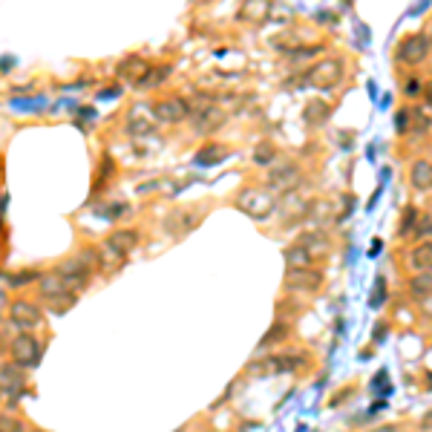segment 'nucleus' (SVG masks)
<instances>
[{"mask_svg": "<svg viewBox=\"0 0 432 432\" xmlns=\"http://www.w3.org/2000/svg\"><path fill=\"white\" fill-rule=\"evenodd\" d=\"M236 205L243 208L251 219H266V216H271L274 210H277V199H274V194L266 187H245L243 194L236 196Z\"/></svg>", "mask_w": 432, "mask_h": 432, "instance_id": "nucleus-1", "label": "nucleus"}, {"mask_svg": "<svg viewBox=\"0 0 432 432\" xmlns=\"http://www.w3.org/2000/svg\"><path fill=\"white\" fill-rule=\"evenodd\" d=\"M305 81L317 89H334L343 81V61L340 58H320L315 66L308 69Z\"/></svg>", "mask_w": 432, "mask_h": 432, "instance_id": "nucleus-2", "label": "nucleus"}, {"mask_svg": "<svg viewBox=\"0 0 432 432\" xmlns=\"http://www.w3.org/2000/svg\"><path fill=\"white\" fill-rule=\"evenodd\" d=\"M432 52V38L424 35V32H415V35H406L398 46V61L406 64V66H418L429 58Z\"/></svg>", "mask_w": 432, "mask_h": 432, "instance_id": "nucleus-3", "label": "nucleus"}, {"mask_svg": "<svg viewBox=\"0 0 432 432\" xmlns=\"http://www.w3.org/2000/svg\"><path fill=\"white\" fill-rule=\"evenodd\" d=\"M12 360H15V366H20V369H29V366H38V360H41V352H43V346H41V340L35 338V334H29V331H23V334H17V338L12 340Z\"/></svg>", "mask_w": 432, "mask_h": 432, "instance_id": "nucleus-4", "label": "nucleus"}, {"mask_svg": "<svg viewBox=\"0 0 432 432\" xmlns=\"http://www.w3.org/2000/svg\"><path fill=\"white\" fill-rule=\"evenodd\" d=\"M297 366H303V357H288V354H266L254 360V363L248 366L251 375L257 377H271V375H285V372H294Z\"/></svg>", "mask_w": 432, "mask_h": 432, "instance_id": "nucleus-5", "label": "nucleus"}, {"mask_svg": "<svg viewBox=\"0 0 432 432\" xmlns=\"http://www.w3.org/2000/svg\"><path fill=\"white\" fill-rule=\"evenodd\" d=\"M300 182V164L297 161H282V164H274L268 171V190L271 194H291Z\"/></svg>", "mask_w": 432, "mask_h": 432, "instance_id": "nucleus-6", "label": "nucleus"}, {"mask_svg": "<svg viewBox=\"0 0 432 432\" xmlns=\"http://www.w3.org/2000/svg\"><path fill=\"white\" fill-rule=\"evenodd\" d=\"M153 118L164 124H182L190 118V101L179 99V95H171V99H161L153 107Z\"/></svg>", "mask_w": 432, "mask_h": 432, "instance_id": "nucleus-7", "label": "nucleus"}, {"mask_svg": "<svg viewBox=\"0 0 432 432\" xmlns=\"http://www.w3.org/2000/svg\"><path fill=\"white\" fill-rule=\"evenodd\" d=\"M9 320L23 331H32V329L43 326V311L32 300H15L9 308Z\"/></svg>", "mask_w": 432, "mask_h": 432, "instance_id": "nucleus-8", "label": "nucleus"}, {"mask_svg": "<svg viewBox=\"0 0 432 432\" xmlns=\"http://www.w3.org/2000/svg\"><path fill=\"white\" fill-rule=\"evenodd\" d=\"M58 274L64 277V282H66V288H69L72 294L84 291V288L89 285V266H87V262H84L81 257L61 262V266H58Z\"/></svg>", "mask_w": 432, "mask_h": 432, "instance_id": "nucleus-9", "label": "nucleus"}, {"mask_svg": "<svg viewBox=\"0 0 432 432\" xmlns=\"http://www.w3.org/2000/svg\"><path fill=\"white\" fill-rule=\"evenodd\" d=\"M323 285V274L315 268H300L285 274V288L288 291H317Z\"/></svg>", "mask_w": 432, "mask_h": 432, "instance_id": "nucleus-10", "label": "nucleus"}, {"mask_svg": "<svg viewBox=\"0 0 432 432\" xmlns=\"http://www.w3.org/2000/svg\"><path fill=\"white\" fill-rule=\"evenodd\" d=\"M297 245L300 248H305L315 259H323L326 254H329V248H331V239H329V233L323 231V228H311V231H305V233H300V239H297Z\"/></svg>", "mask_w": 432, "mask_h": 432, "instance_id": "nucleus-11", "label": "nucleus"}, {"mask_svg": "<svg viewBox=\"0 0 432 432\" xmlns=\"http://www.w3.org/2000/svg\"><path fill=\"white\" fill-rule=\"evenodd\" d=\"M153 66L147 64V61H144L141 55H127L122 64H118V78H122V81H127V84H141L144 81V75H147V72H150Z\"/></svg>", "mask_w": 432, "mask_h": 432, "instance_id": "nucleus-12", "label": "nucleus"}, {"mask_svg": "<svg viewBox=\"0 0 432 432\" xmlns=\"http://www.w3.org/2000/svg\"><path fill=\"white\" fill-rule=\"evenodd\" d=\"M38 288H41V297H46V300H61V297H66V294H72L69 288H66V282H64V277L58 274V271H50V274H41V280H38Z\"/></svg>", "mask_w": 432, "mask_h": 432, "instance_id": "nucleus-13", "label": "nucleus"}, {"mask_svg": "<svg viewBox=\"0 0 432 432\" xmlns=\"http://www.w3.org/2000/svg\"><path fill=\"white\" fill-rule=\"evenodd\" d=\"M222 124H225V113H222L219 107H210V110H205V113L194 115V130H196V133H202V136L216 133Z\"/></svg>", "mask_w": 432, "mask_h": 432, "instance_id": "nucleus-14", "label": "nucleus"}, {"mask_svg": "<svg viewBox=\"0 0 432 432\" xmlns=\"http://www.w3.org/2000/svg\"><path fill=\"white\" fill-rule=\"evenodd\" d=\"M410 268L415 274H432V239H426V243H418L412 251H410Z\"/></svg>", "mask_w": 432, "mask_h": 432, "instance_id": "nucleus-15", "label": "nucleus"}, {"mask_svg": "<svg viewBox=\"0 0 432 432\" xmlns=\"http://www.w3.org/2000/svg\"><path fill=\"white\" fill-rule=\"evenodd\" d=\"M0 389H3V398L6 401H15L23 389V375H20V366H12L6 363L3 372H0Z\"/></svg>", "mask_w": 432, "mask_h": 432, "instance_id": "nucleus-16", "label": "nucleus"}, {"mask_svg": "<svg viewBox=\"0 0 432 432\" xmlns=\"http://www.w3.org/2000/svg\"><path fill=\"white\" fill-rule=\"evenodd\" d=\"M225 156H228V147H222L219 141H210V144H205V147L196 150L194 164H199V167H213V164H219Z\"/></svg>", "mask_w": 432, "mask_h": 432, "instance_id": "nucleus-17", "label": "nucleus"}, {"mask_svg": "<svg viewBox=\"0 0 432 432\" xmlns=\"http://www.w3.org/2000/svg\"><path fill=\"white\" fill-rule=\"evenodd\" d=\"M410 182L415 190H421V194H426V190H432V161L421 159L412 164V171H410Z\"/></svg>", "mask_w": 432, "mask_h": 432, "instance_id": "nucleus-18", "label": "nucleus"}, {"mask_svg": "<svg viewBox=\"0 0 432 432\" xmlns=\"http://www.w3.org/2000/svg\"><path fill=\"white\" fill-rule=\"evenodd\" d=\"M329 115H331V107H329L326 101H320V99L308 101V104H305V110H303L305 124H311V127H320V124H326V122H329Z\"/></svg>", "mask_w": 432, "mask_h": 432, "instance_id": "nucleus-19", "label": "nucleus"}, {"mask_svg": "<svg viewBox=\"0 0 432 432\" xmlns=\"http://www.w3.org/2000/svg\"><path fill=\"white\" fill-rule=\"evenodd\" d=\"M150 130H153L150 113L144 110V107H136V110L127 115V133H130V136H144V133H150Z\"/></svg>", "mask_w": 432, "mask_h": 432, "instance_id": "nucleus-20", "label": "nucleus"}, {"mask_svg": "<svg viewBox=\"0 0 432 432\" xmlns=\"http://www.w3.org/2000/svg\"><path fill=\"white\" fill-rule=\"evenodd\" d=\"M311 262H315V257H311L305 248L300 245H291L285 248V268L288 271H300V268H311Z\"/></svg>", "mask_w": 432, "mask_h": 432, "instance_id": "nucleus-21", "label": "nucleus"}, {"mask_svg": "<svg viewBox=\"0 0 432 432\" xmlns=\"http://www.w3.org/2000/svg\"><path fill=\"white\" fill-rule=\"evenodd\" d=\"M410 294L415 297V300H426V297H432V274H415L412 280H410Z\"/></svg>", "mask_w": 432, "mask_h": 432, "instance_id": "nucleus-22", "label": "nucleus"}, {"mask_svg": "<svg viewBox=\"0 0 432 432\" xmlns=\"http://www.w3.org/2000/svg\"><path fill=\"white\" fill-rule=\"evenodd\" d=\"M329 210H331V205H329L326 199H317V202H311V208H308V219L315 222L317 228H323V225H326V222L331 219V213H329ZM323 231H326V228H323Z\"/></svg>", "mask_w": 432, "mask_h": 432, "instance_id": "nucleus-23", "label": "nucleus"}, {"mask_svg": "<svg viewBox=\"0 0 432 432\" xmlns=\"http://www.w3.org/2000/svg\"><path fill=\"white\" fill-rule=\"evenodd\" d=\"M167 78H171V64H159V66H153L147 75H144V81L138 84V87H144V89H153V87H159V84H164Z\"/></svg>", "mask_w": 432, "mask_h": 432, "instance_id": "nucleus-24", "label": "nucleus"}, {"mask_svg": "<svg viewBox=\"0 0 432 432\" xmlns=\"http://www.w3.org/2000/svg\"><path fill=\"white\" fill-rule=\"evenodd\" d=\"M274 156H277V150H274V144H271V141H259L257 147H254V164H259V167L271 164Z\"/></svg>", "mask_w": 432, "mask_h": 432, "instance_id": "nucleus-25", "label": "nucleus"}, {"mask_svg": "<svg viewBox=\"0 0 432 432\" xmlns=\"http://www.w3.org/2000/svg\"><path fill=\"white\" fill-rule=\"evenodd\" d=\"M418 210L415 208H406L403 210V216H401V225H398V233L401 236H412V231H415V225H418Z\"/></svg>", "mask_w": 432, "mask_h": 432, "instance_id": "nucleus-26", "label": "nucleus"}, {"mask_svg": "<svg viewBox=\"0 0 432 432\" xmlns=\"http://www.w3.org/2000/svg\"><path fill=\"white\" fill-rule=\"evenodd\" d=\"M412 236L418 239V243H426V236H432V216H429V213L418 216V225H415Z\"/></svg>", "mask_w": 432, "mask_h": 432, "instance_id": "nucleus-27", "label": "nucleus"}, {"mask_svg": "<svg viewBox=\"0 0 432 432\" xmlns=\"http://www.w3.org/2000/svg\"><path fill=\"white\" fill-rule=\"evenodd\" d=\"M383 297H387V280H383V277H375V288H372V297H369V305H372V308L383 305Z\"/></svg>", "mask_w": 432, "mask_h": 432, "instance_id": "nucleus-28", "label": "nucleus"}, {"mask_svg": "<svg viewBox=\"0 0 432 432\" xmlns=\"http://www.w3.org/2000/svg\"><path fill=\"white\" fill-rule=\"evenodd\" d=\"M285 334H288V326L285 323H277L268 334H266V338H262V343H259V349H266V346H271V343H277V340H282L285 338Z\"/></svg>", "mask_w": 432, "mask_h": 432, "instance_id": "nucleus-29", "label": "nucleus"}, {"mask_svg": "<svg viewBox=\"0 0 432 432\" xmlns=\"http://www.w3.org/2000/svg\"><path fill=\"white\" fill-rule=\"evenodd\" d=\"M395 127H398V133H410L412 130V110H398L395 113Z\"/></svg>", "mask_w": 432, "mask_h": 432, "instance_id": "nucleus-30", "label": "nucleus"}, {"mask_svg": "<svg viewBox=\"0 0 432 432\" xmlns=\"http://www.w3.org/2000/svg\"><path fill=\"white\" fill-rule=\"evenodd\" d=\"M3 280H6V285H27V282H32V280H41V274H38V271H20V274H15V277L3 274Z\"/></svg>", "mask_w": 432, "mask_h": 432, "instance_id": "nucleus-31", "label": "nucleus"}, {"mask_svg": "<svg viewBox=\"0 0 432 432\" xmlns=\"http://www.w3.org/2000/svg\"><path fill=\"white\" fill-rule=\"evenodd\" d=\"M0 432H23V424L15 415H3L0 418Z\"/></svg>", "mask_w": 432, "mask_h": 432, "instance_id": "nucleus-32", "label": "nucleus"}, {"mask_svg": "<svg viewBox=\"0 0 432 432\" xmlns=\"http://www.w3.org/2000/svg\"><path fill=\"white\" fill-rule=\"evenodd\" d=\"M372 432H403V426H398V424H383V426H377Z\"/></svg>", "mask_w": 432, "mask_h": 432, "instance_id": "nucleus-33", "label": "nucleus"}, {"mask_svg": "<svg viewBox=\"0 0 432 432\" xmlns=\"http://www.w3.org/2000/svg\"><path fill=\"white\" fill-rule=\"evenodd\" d=\"M421 92V84L412 78V81H406V95H418Z\"/></svg>", "mask_w": 432, "mask_h": 432, "instance_id": "nucleus-34", "label": "nucleus"}, {"mask_svg": "<svg viewBox=\"0 0 432 432\" xmlns=\"http://www.w3.org/2000/svg\"><path fill=\"white\" fill-rule=\"evenodd\" d=\"M421 429H429V432H432V410H429V412L421 418Z\"/></svg>", "mask_w": 432, "mask_h": 432, "instance_id": "nucleus-35", "label": "nucleus"}, {"mask_svg": "<svg viewBox=\"0 0 432 432\" xmlns=\"http://www.w3.org/2000/svg\"><path fill=\"white\" fill-rule=\"evenodd\" d=\"M421 311H424L426 317H432V297H426V300L421 303Z\"/></svg>", "mask_w": 432, "mask_h": 432, "instance_id": "nucleus-36", "label": "nucleus"}, {"mask_svg": "<svg viewBox=\"0 0 432 432\" xmlns=\"http://www.w3.org/2000/svg\"><path fill=\"white\" fill-rule=\"evenodd\" d=\"M429 38H432V32H429Z\"/></svg>", "mask_w": 432, "mask_h": 432, "instance_id": "nucleus-37", "label": "nucleus"}]
</instances>
